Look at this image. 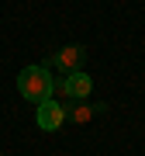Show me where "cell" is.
Here are the masks:
<instances>
[{
  "label": "cell",
  "mask_w": 145,
  "mask_h": 156,
  "mask_svg": "<svg viewBox=\"0 0 145 156\" xmlns=\"http://www.w3.org/2000/svg\"><path fill=\"white\" fill-rule=\"evenodd\" d=\"M52 90H56V83L49 76V66H24L17 73V94L31 104H45L52 97Z\"/></svg>",
  "instance_id": "6da1fadb"
},
{
  "label": "cell",
  "mask_w": 145,
  "mask_h": 156,
  "mask_svg": "<svg viewBox=\"0 0 145 156\" xmlns=\"http://www.w3.org/2000/svg\"><path fill=\"white\" fill-rule=\"evenodd\" d=\"M83 62H86V49L83 45H62L59 52H52L49 62H42V66L62 69V73H76V69H83Z\"/></svg>",
  "instance_id": "7a4b0ae2"
},
{
  "label": "cell",
  "mask_w": 145,
  "mask_h": 156,
  "mask_svg": "<svg viewBox=\"0 0 145 156\" xmlns=\"http://www.w3.org/2000/svg\"><path fill=\"white\" fill-rule=\"evenodd\" d=\"M35 122H38L42 132H59L62 122H66V108L56 104V101H45V104H38V115H35Z\"/></svg>",
  "instance_id": "3957f363"
},
{
  "label": "cell",
  "mask_w": 145,
  "mask_h": 156,
  "mask_svg": "<svg viewBox=\"0 0 145 156\" xmlns=\"http://www.w3.org/2000/svg\"><path fill=\"white\" fill-rule=\"evenodd\" d=\"M59 87H62V94L69 101H86L90 90H93V80H90L83 69H76V73H66V80H62Z\"/></svg>",
  "instance_id": "277c9868"
},
{
  "label": "cell",
  "mask_w": 145,
  "mask_h": 156,
  "mask_svg": "<svg viewBox=\"0 0 145 156\" xmlns=\"http://www.w3.org/2000/svg\"><path fill=\"white\" fill-rule=\"evenodd\" d=\"M97 111H104V104H86V101H72V104L66 108V118H72L76 125H86L90 118H93Z\"/></svg>",
  "instance_id": "5b68a950"
}]
</instances>
